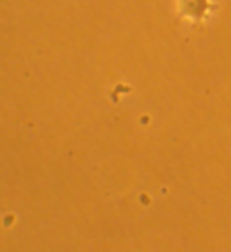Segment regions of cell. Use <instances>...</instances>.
<instances>
[{"mask_svg": "<svg viewBox=\"0 0 231 252\" xmlns=\"http://www.w3.org/2000/svg\"><path fill=\"white\" fill-rule=\"evenodd\" d=\"M178 5V21H189L193 25H202L213 11H218V5L213 0H175Z\"/></svg>", "mask_w": 231, "mask_h": 252, "instance_id": "cell-1", "label": "cell"}]
</instances>
